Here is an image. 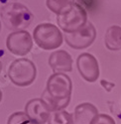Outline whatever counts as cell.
Here are the masks:
<instances>
[{"label": "cell", "mask_w": 121, "mask_h": 124, "mask_svg": "<svg viewBox=\"0 0 121 124\" xmlns=\"http://www.w3.org/2000/svg\"><path fill=\"white\" fill-rule=\"evenodd\" d=\"M7 124H33L25 112L17 111L8 117Z\"/></svg>", "instance_id": "15"}, {"label": "cell", "mask_w": 121, "mask_h": 124, "mask_svg": "<svg viewBox=\"0 0 121 124\" xmlns=\"http://www.w3.org/2000/svg\"><path fill=\"white\" fill-rule=\"evenodd\" d=\"M33 39L39 48L45 51L56 50L62 46L64 37L58 26L51 23H42L33 31Z\"/></svg>", "instance_id": "4"}, {"label": "cell", "mask_w": 121, "mask_h": 124, "mask_svg": "<svg viewBox=\"0 0 121 124\" xmlns=\"http://www.w3.org/2000/svg\"><path fill=\"white\" fill-rule=\"evenodd\" d=\"M76 67L79 75L84 80L94 82L98 79L100 74L99 65L93 55L89 53L80 54L76 59Z\"/></svg>", "instance_id": "8"}, {"label": "cell", "mask_w": 121, "mask_h": 124, "mask_svg": "<svg viewBox=\"0 0 121 124\" xmlns=\"http://www.w3.org/2000/svg\"><path fill=\"white\" fill-rule=\"evenodd\" d=\"M57 23L66 34L77 32L87 24L86 11L82 5L75 3L67 11L57 15Z\"/></svg>", "instance_id": "5"}, {"label": "cell", "mask_w": 121, "mask_h": 124, "mask_svg": "<svg viewBox=\"0 0 121 124\" xmlns=\"http://www.w3.org/2000/svg\"><path fill=\"white\" fill-rule=\"evenodd\" d=\"M1 70H2V63L0 62V74H1Z\"/></svg>", "instance_id": "19"}, {"label": "cell", "mask_w": 121, "mask_h": 124, "mask_svg": "<svg viewBox=\"0 0 121 124\" xmlns=\"http://www.w3.org/2000/svg\"><path fill=\"white\" fill-rule=\"evenodd\" d=\"M98 109L89 102H83L76 105L74 112L75 124H90L91 120L97 115Z\"/></svg>", "instance_id": "11"}, {"label": "cell", "mask_w": 121, "mask_h": 124, "mask_svg": "<svg viewBox=\"0 0 121 124\" xmlns=\"http://www.w3.org/2000/svg\"><path fill=\"white\" fill-rule=\"evenodd\" d=\"M75 0H47L46 4L49 10L57 15L62 14L63 12L67 11L75 4Z\"/></svg>", "instance_id": "14"}, {"label": "cell", "mask_w": 121, "mask_h": 124, "mask_svg": "<svg viewBox=\"0 0 121 124\" xmlns=\"http://www.w3.org/2000/svg\"><path fill=\"white\" fill-rule=\"evenodd\" d=\"M90 124H116L115 120L107 114L99 113L90 122Z\"/></svg>", "instance_id": "16"}, {"label": "cell", "mask_w": 121, "mask_h": 124, "mask_svg": "<svg viewBox=\"0 0 121 124\" xmlns=\"http://www.w3.org/2000/svg\"><path fill=\"white\" fill-rule=\"evenodd\" d=\"M0 31H1V22H0Z\"/></svg>", "instance_id": "20"}, {"label": "cell", "mask_w": 121, "mask_h": 124, "mask_svg": "<svg viewBox=\"0 0 121 124\" xmlns=\"http://www.w3.org/2000/svg\"><path fill=\"white\" fill-rule=\"evenodd\" d=\"M105 47L109 51L121 50V27L117 25L110 26L105 33L104 37Z\"/></svg>", "instance_id": "12"}, {"label": "cell", "mask_w": 121, "mask_h": 124, "mask_svg": "<svg viewBox=\"0 0 121 124\" xmlns=\"http://www.w3.org/2000/svg\"><path fill=\"white\" fill-rule=\"evenodd\" d=\"M49 66L53 73H68L73 70V58L67 51H55L49 57Z\"/></svg>", "instance_id": "10"}, {"label": "cell", "mask_w": 121, "mask_h": 124, "mask_svg": "<svg viewBox=\"0 0 121 124\" xmlns=\"http://www.w3.org/2000/svg\"><path fill=\"white\" fill-rule=\"evenodd\" d=\"M72 91L73 82L70 78L64 73H55L48 78L42 99L51 111L64 110L69 104Z\"/></svg>", "instance_id": "1"}, {"label": "cell", "mask_w": 121, "mask_h": 124, "mask_svg": "<svg viewBox=\"0 0 121 124\" xmlns=\"http://www.w3.org/2000/svg\"><path fill=\"white\" fill-rule=\"evenodd\" d=\"M3 24L11 31H22L33 21V14L29 8L19 2H10L0 10Z\"/></svg>", "instance_id": "2"}, {"label": "cell", "mask_w": 121, "mask_h": 124, "mask_svg": "<svg viewBox=\"0 0 121 124\" xmlns=\"http://www.w3.org/2000/svg\"><path fill=\"white\" fill-rule=\"evenodd\" d=\"M6 47L11 54L19 57L26 56L33 48V39L28 31H15L6 39Z\"/></svg>", "instance_id": "6"}, {"label": "cell", "mask_w": 121, "mask_h": 124, "mask_svg": "<svg viewBox=\"0 0 121 124\" xmlns=\"http://www.w3.org/2000/svg\"><path fill=\"white\" fill-rule=\"evenodd\" d=\"M48 124H75L74 114L66 111L65 109L52 111L48 120Z\"/></svg>", "instance_id": "13"}, {"label": "cell", "mask_w": 121, "mask_h": 124, "mask_svg": "<svg viewBox=\"0 0 121 124\" xmlns=\"http://www.w3.org/2000/svg\"><path fill=\"white\" fill-rule=\"evenodd\" d=\"M96 38V30L92 23L88 22L83 28L72 34H65L66 43L75 50H83L92 45Z\"/></svg>", "instance_id": "7"}, {"label": "cell", "mask_w": 121, "mask_h": 124, "mask_svg": "<svg viewBox=\"0 0 121 124\" xmlns=\"http://www.w3.org/2000/svg\"><path fill=\"white\" fill-rule=\"evenodd\" d=\"M2 97H3V93H2V90L0 89V102L2 101Z\"/></svg>", "instance_id": "18"}, {"label": "cell", "mask_w": 121, "mask_h": 124, "mask_svg": "<svg viewBox=\"0 0 121 124\" xmlns=\"http://www.w3.org/2000/svg\"><path fill=\"white\" fill-rule=\"evenodd\" d=\"M101 85H102V86H103L107 91H110V90H111V88L114 86V84H110V82H108V81H105L104 79L101 80Z\"/></svg>", "instance_id": "17"}, {"label": "cell", "mask_w": 121, "mask_h": 124, "mask_svg": "<svg viewBox=\"0 0 121 124\" xmlns=\"http://www.w3.org/2000/svg\"><path fill=\"white\" fill-rule=\"evenodd\" d=\"M51 109L42 98H33L25 105V113L33 124H45L48 122Z\"/></svg>", "instance_id": "9"}, {"label": "cell", "mask_w": 121, "mask_h": 124, "mask_svg": "<svg viewBox=\"0 0 121 124\" xmlns=\"http://www.w3.org/2000/svg\"><path fill=\"white\" fill-rule=\"evenodd\" d=\"M8 78L17 86H29L37 78V68L32 61L26 58L17 59L9 66Z\"/></svg>", "instance_id": "3"}]
</instances>
